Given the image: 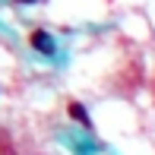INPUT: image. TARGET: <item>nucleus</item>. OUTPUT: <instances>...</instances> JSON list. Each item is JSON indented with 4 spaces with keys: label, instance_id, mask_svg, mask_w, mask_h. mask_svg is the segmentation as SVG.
I'll list each match as a JSON object with an SVG mask.
<instances>
[{
    "label": "nucleus",
    "instance_id": "1",
    "mask_svg": "<svg viewBox=\"0 0 155 155\" xmlns=\"http://www.w3.org/2000/svg\"><path fill=\"white\" fill-rule=\"evenodd\" d=\"M32 48H35V51H41V54H51V51H54L51 38H48L45 32H32Z\"/></svg>",
    "mask_w": 155,
    "mask_h": 155
},
{
    "label": "nucleus",
    "instance_id": "2",
    "mask_svg": "<svg viewBox=\"0 0 155 155\" xmlns=\"http://www.w3.org/2000/svg\"><path fill=\"white\" fill-rule=\"evenodd\" d=\"M70 117H76L82 127H89V114H86V108L82 104H76V101H70Z\"/></svg>",
    "mask_w": 155,
    "mask_h": 155
}]
</instances>
